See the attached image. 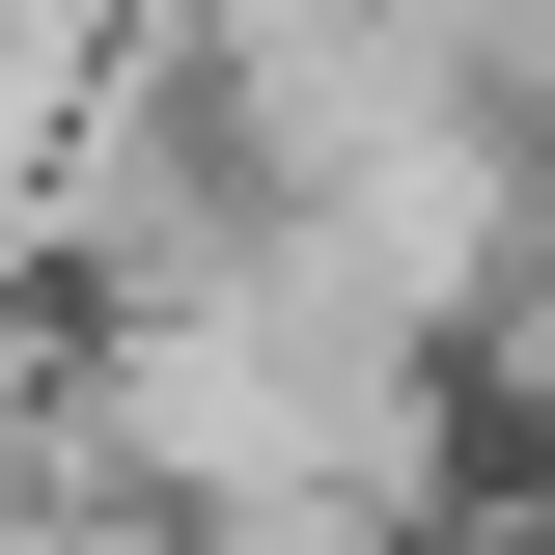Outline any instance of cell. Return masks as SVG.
Returning a JSON list of instances; mask_svg holds the SVG:
<instances>
[{"instance_id":"obj_2","label":"cell","mask_w":555,"mask_h":555,"mask_svg":"<svg viewBox=\"0 0 555 555\" xmlns=\"http://www.w3.org/2000/svg\"><path fill=\"white\" fill-rule=\"evenodd\" d=\"M416 56L473 83V112H500V139H555V0H416Z\"/></svg>"},{"instance_id":"obj_1","label":"cell","mask_w":555,"mask_h":555,"mask_svg":"<svg viewBox=\"0 0 555 555\" xmlns=\"http://www.w3.org/2000/svg\"><path fill=\"white\" fill-rule=\"evenodd\" d=\"M167 555H416V528L334 500V473H250V500H167Z\"/></svg>"},{"instance_id":"obj_4","label":"cell","mask_w":555,"mask_h":555,"mask_svg":"<svg viewBox=\"0 0 555 555\" xmlns=\"http://www.w3.org/2000/svg\"><path fill=\"white\" fill-rule=\"evenodd\" d=\"M416 555H555V500H444V528H416Z\"/></svg>"},{"instance_id":"obj_3","label":"cell","mask_w":555,"mask_h":555,"mask_svg":"<svg viewBox=\"0 0 555 555\" xmlns=\"http://www.w3.org/2000/svg\"><path fill=\"white\" fill-rule=\"evenodd\" d=\"M0 555H167V500H0Z\"/></svg>"}]
</instances>
